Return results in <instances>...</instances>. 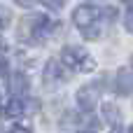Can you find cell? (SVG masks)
<instances>
[{"label": "cell", "instance_id": "6da1fadb", "mask_svg": "<svg viewBox=\"0 0 133 133\" xmlns=\"http://www.w3.org/2000/svg\"><path fill=\"white\" fill-rule=\"evenodd\" d=\"M49 28H51V21H49L47 16H42V14H35V16L21 21V26H19V37H21V40L28 37V40L40 42V40H44V37L49 35Z\"/></svg>", "mask_w": 133, "mask_h": 133}, {"label": "cell", "instance_id": "7a4b0ae2", "mask_svg": "<svg viewBox=\"0 0 133 133\" xmlns=\"http://www.w3.org/2000/svg\"><path fill=\"white\" fill-rule=\"evenodd\" d=\"M61 58H63V65H68L72 70H79V72H91L96 68V61L79 47H65L61 51Z\"/></svg>", "mask_w": 133, "mask_h": 133}, {"label": "cell", "instance_id": "3957f363", "mask_svg": "<svg viewBox=\"0 0 133 133\" xmlns=\"http://www.w3.org/2000/svg\"><path fill=\"white\" fill-rule=\"evenodd\" d=\"M98 16H101V9L94 7V5H79V7L72 12V21H75V26H79L82 30L89 28V26H96Z\"/></svg>", "mask_w": 133, "mask_h": 133}, {"label": "cell", "instance_id": "277c9868", "mask_svg": "<svg viewBox=\"0 0 133 133\" xmlns=\"http://www.w3.org/2000/svg\"><path fill=\"white\" fill-rule=\"evenodd\" d=\"M77 103L82 110H94L98 105V84H87L77 91Z\"/></svg>", "mask_w": 133, "mask_h": 133}, {"label": "cell", "instance_id": "5b68a950", "mask_svg": "<svg viewBox=\"0 0 133 133\" xmlns=\"http://www.w3.org/2000/svg\"><path fill=\"white\" fill-rule=\"evenodd\" d=\"M63 79H65V70L61 68V63L58 61H49L47 68H44V84L49 89H56Z\"/></svg>", "mask_w": 133, "mask_h": 133}, {"label": "cell", "instance_id": "8992f818", "mask_svg": "<svg viewBox=\"0 0 133 133\" xmlns=\"http://www.w3.org/2000/svg\"><path fill=\"white\" fill-rule=\"evenodd\" d=\"M117 94H122V96H131L133 94V70L122 68L117 72Z\"/></svg>", "mask_w": 133, "mask_h": 133}, {"label": "cell", "instance_id": "52a82bcc", "mask_svg": "<svg viewBox=\"0 0 133 133\" xmlns=\"http://www.w3.org/2000/svg\"><path fill=\"white\" fill-rule=\"evenodd\" d=\"M23 112H26V108H23V103H21L16 96H14V98H9V101H7V105L2 108V117H5V119H19Z\"/></svg>", "mask_w": 133, "mask_h": 133}, {"label": "cell", "instance_id": "ba28073f", "mask_svg": "<svg viewBox=\"0 0 133 133\" xmlns=\"http://www.w3.org/2000/svg\"><path fill=\"white\" fill-rule=\"evenodd\" d=\"M26 87H28V79L21 75V72H14L12 77H9V91H12V96H21L23 91H26Z\"/></svg>", "mask_w": 133, "mask_h": 133}, {"label": "cell", "instance_id": "9c48e42d", "mask_svg": "<svg viewBox=\"0 0 133 133\" xmlns=\"http://www.w3.org/2000/svg\"><path fill=\"white\" fill-rule=\"evenodd\" d=\"M103 117H105L108 124H112V126H117V124L122 122V112H119L117 105H112V103H105V105H103Z\"/></svg>", "mask_w": 133, "mask_h": 133}, {"label": "cell", "instance_id": "30bf717a", "mask_svg": "<svg viewBox=\"0 0 133 133\" xmlns=\"http://www.w3.org/2000/svg\"><path fill=\"white\" fill-rule=\"evenodd\" d=\"M124 26H126L129 33H133V7H129L126 14H124Z\"/></svg>", "mask_w": 133, "mask_h": 133}, {"label": "cell", "instance_id": "8fae6325", "mask_svg": "<svg viewBox=\"0 0 133 133\" xmlns=\"http://www.w3.org/2000/svg\"><path fill=\"white\" fill-rule=\"evenodd\" d=\"M82 33H84V37H89V40H96V37H98V28H96V26H89V28H84Z\"/></svg>", "mask_w": 133, "mask_h": 133}, {"label": "cell", "instance_id": "7c38bea8", "mask_svg": "<svg viewBox=\"0 0 133 133\" xmlns=\"http://www.w3.org/2000/svg\"><path fill=\"white\" fill-rule=\"evenodd\" d=\"M42 2H44L49 9H54V12H58V9L63 7V0H42Z\"/></svg>", "mask_w": 133, "mask_h": 133}, {"label": "cell", "instance_id": "4fadbf2b", "mask_svg": "<svg viewBox=\"0 0 133 133\" xmlns=\"http://www.w3.org/2000/svg\"><path fill=\"white\" fill-rule=\"evenodd\" d=\"M19 7H26V9H30L33 5H37V0H14Z\"/></svg>", "mask_w": 133, "mask_h": 133}, {"label": "cell", "instance_id": "5bb4252c", "mask_svg": "<svg viewBox=\"0 0 133 133\" xmlns=\"http://www.w3.org/2000/svg\"><path fill=\"white\" fill-rule=\"evenodd\" d=\"M9 133H30V131H28L26 126H21V124H16V126H12V131H9Z\"/></svg>", "mask_w": 133, "mask_h": 133}, {"label": "cell", "instance_id": "9a60e30c", "mask_svg": "<svg viewBox=\"0 0 133 133\" xmlns=\"http://www.w3.org/2000/svg\"><path fill=\"white\" fill-rule=\"evenodd\" d=\"M5 72H7V61H5V58L0 56V77H2Z\"/></svg>", "mask_w": 133, "mask_h": 133}, {"label": "cell", "instance_id": "2e32d148", "mask_svg": "<svg viewBox=\"0 0 133 133\" xmlns=\"http://www.w3.org/2000/svg\"><path fill=\"white\" fill-rule=\"evenodd\" d=\"M124 2H126V5H129V7H133V0H124Z\"/></svg>", "mask_w": 133, "mask_h": 133}, {"label": "cell", "instance_id": "e0dca14e", "mask_svg": "<svg viewBox=\"0 0 133 133\" xmlns=\"http://www.w3.org/2000/svg\"><path fill=\"white\" fill-rule=\"evenodd\" d=\"M79 133H96V131H79Z\"/></svg>", "mask_w": 133, "mask_h": 133}, {"label": "cell", "instance_id": "ac0fdd59", "mask_svg": "<svg viewBox=\"0 0 133 133\" xmlns=\"http://www.w3.org/2000/svg\"><path fill=\"white\" fill-rule=\"evenodd\" d=\"M0 33H2V19H0Z\"/></svg>", "mask_w": 133, "mask_h": 133}, {"label": "cell", "instance_id": "d6986e66", "mask_svg": "<svg viewBox=\"0 0 133 133\" xmlns=\"http://www.w3.org/2000/svg\"><path fill=\"white\" fill-rule=\"evenodd\" d=\"M129 133H133V126H131V131H129Z\"/></svg>", "mask_w": 133, "mask_h": 133}, {"label": "cell", "instance_id": "ffe728a7", "mask_svg": "<svg viewBox=\"0 0 133 133\" xmlns=\"http://www.w3.org/2000/svg\"><path fill=\"white\" fill-rule=\"evenodd\" d=\"M0 133H2V129H0Z\"/></svg>", "mask_w": 133, "mask_h": 133}, {"label": "cell", "instance_id": "44dd1931", "mask_svg": "<svg viewBox=\"0 0 133 133\" xmlns=\"http://www.w3.org/2000/svg\"><path fill=\"white\" fill-rule=\"evenodd\" d=\"M112 133H117V131H112Z\"/></svg>", "mask_w": 133, "mask_h": 133}, {"label": "cell", "instance_id": "7402d4cb", "mask_svg": "<svg viewBox=\"0 0 133 133\" xmlns=\"http://www.w3.org/2000/svg\"><path fill=\"white\" fill-rule=\"evenodd\" d=\"M131 61H133V56H131Z\"/></svg>", "mask_w": 133, "mask_h": 133}]
</instances>
